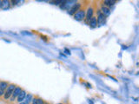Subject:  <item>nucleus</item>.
Masks as SVG:
<instances>
[{"mask_svg":"<svg viewBox=\"0 0 139 104\" xmlns=\"http://www.w3.org/2000/svg\"><path fill=\"white\" fill-rule=\"evenodd\" d=\"M44 104H50V103H48V102H44Z\"/></svg>","mask_w":139,"mask_h":104,"instance_id":"nucleus-21","label":"nucleus"},{"mask_svg":"<svg viewBox=\"0 0 139 104\" xmlns=\"http://www.w3.org/2000/svg\"><path fill=\"white\" fill-rule=\"evenodd\" d=\"M97 24H103L104 22H105V18H106V17H105L104 15L101 12L100 9L97 10Z\"/></svg>","mask_w":139,"mask_h":104,"instance_id":"nucleus-6","label":"nucleus"},{"mask_svg":"<svg viewBox=\"0 0 139 104\" xmlns=\"http://www.w3.org/2000/svg\"><path fill=\"white\" fill-rule=\"evenodd\" d=\"M4 90H1V89H0V98H2V97L4 96Z\"/></svg>","mask_w":139,"mask_h":104,"instance_id":"nucleus-17","label":"nucleus"},{"mask_svg":"<svg viewBox=\"0 0 139 104\" xmlns=\"http://www.w3.org/2000/svg\"><path fill=\"white\" fill-rule=\"evenodd\" d=\"M19 104H29V103H28L27 102H25V101H24V102H20V103H19Z\"/></svg>","mask_w":139,"mask_h":104,"instance_id":"nucleus-19","label":"nucleus"},{"mask_svg":"<svg viewBox=\"0 0 139 104\" xmlns=\"http://www.w3.org/2000/svg\"><path fill=\"white\" fill-rule=\"evenodd\" d=\"M1 4H2V1L0 0V9H1Z\"/></svg>","mask_w":139,"mask_h":104,"instance_id":"nucleus-20","label":"nucleus"},{"mask_svg":"<svg viewBox=\"0 0 139 104\" xmlns=\"http://www.w3.org/2000/svg\"><path fill=\"white\" fill-rule=\"evenodd\" d=\"M89 25L91 28H96L97 26V16H92V18L90 20V22L88 23Z\"/></svg>","mask_w":139,"mask_h":104,"instance_id":"nucleus-10","label":"nucleus"},{"mask_svg":"<svg viewBox=\"0 0 139 104\" xmlns=\"http://www.w3.org/2000/svg\"><path fill=\"white\" fill-rule=\"evenodd\" d=\"M44 102H44L42 98L37 96V104H44Z\"/></svg>","mask_w":139,"mask_h":104,"instance_id":"nucleus-13","label":"nucleus"},{"mask_svg":"<svg viewBox=\"0 0 139 104\" xmlns=\"http://www.w3.org/2000/svg\"><path fill=\"white\" fill-rule=\"evenodd\" d=\"M22 89H23L21 88V87H19V86H16V88L14 89V90H13V92H12V95H11V98L9 99L10 102H14V101L17 99V95H18L19 94H20V92L22 91Z\"/></svg>","mask_w":139,"mask_h":104,"instance_id":"nucleus-5","label":"nucleus"},{"mask_svg":"<svg viewBox=\"0 0 139 104\" xmlns=\"http://www.w3.org/2000/svg\"><path fill=\"white\" fill-rule=\"evenodd\" d=\"M81 8H82V4H81L80 2H77L76 4H74L73 5L70 7V9L68 10V13H69L70 15H72V16H73V15L75 14L77 11H79Z\"/></svg>","mask_w":139,"mask_h":104,"instance_id":"nucleus-4","label":"nucleus"},{"mask_svg":"<svg viewBox=\"0 0 139 104\" xmlns=\"http://www.w3.org/2000/svg\"><path fill=\"white\" fill-rule=\"evenodd\" d=\"M31 102H32V104H37V96L33 97Z\"/></svg>","mask_w":139,"mask_h":104,"instance_id":"nucleus-16","label":"nucleus"},{"mask_svg":"<svg viewBox=\"0 0 139 104\" xmlns=\"http://www.w3.org/2000/svg\"><path fill=\"white\" fill-rule=\"evenodd\" d=\"M103 3V5L106 6V7L110 8L111 7V6H113L114 4H116V1H110V0H105V1H104Z\"/></svg>","mask_w":139,"mask_h":104,"instance_id":"nucleus-12","label":"nucleus"},{"mask_svg":"<svg viewBox=\"0 0 139 104\" xmlns=\"http://www.w3.org/2000/svg\"><path fill=\"white\" fill-rule=\"evenodd\" d=\"M16 84L14 83H10L9 86L7 87V89H5V91H4V96H3V98H4V100H9L10 98H11V95H12V92L13 90H14V89L16 88Z\"/></svg>","mask_w":139,"mask_h":104,"instance_id":"nucleus-1","label":"nucleus"},{"mask_svg":"<svg viewBox=\"0 0 139 104\" xmlns=\"http://www.w3.org/2000/svg\"><path fill=\"white\" fill-rule=\"evenodd\" d=\"M85 14H86V8H81L79 11H77L73 15V16L77 21H83L85 19Z\"/></svg>","mask_w":139,"mask_h":104,"instance_id":"nucleus-2","label":"nucleus"},{"mask_svg":"<svg viewBox=\"0 0 139 104\" xmlns=\"http://www.w3.org/2000/svg\"><path fill=\"white\" fill-rule=\"evenodd\" d=\"M9 82H5V81H0V89L5 91V89H7V87L9 86Z\"/></svg>","mask_w":139,"mask_h":104,"instance_id":"nucleus-11","label":"nucleus"},{"mask_svg":"<svg viewBox=\"0 0 139 104\" xmlns=\"http://www.w3.org/2000/svg\"><path fill=\"white\" fill-rule=\"evenodd\" d=\"M11 7V1L9 0H3L2 1V4H1V9L2 10H8Z\"/></svg>","mask_w":139,"mask_h":104,"instance_id":"nucleus-9","label":"nucleus"},{"mask_svg":"<svg viewBox=\"0 0 139 104\" xmlns=\"http://www.w3.org/2000/svg\"><path fill=\"white\" fill-rule=\"evenodd\" d=\"M94 12H95V9L92 5L89 6L87 9H86V14H85V22L89 23L90 20L92 18V16H94Z\"/></svg>","mask_w":139,"mask_h":104,"instance_id":"nucleus-3","label":"nucleus"},{"mask_svg":"<svg viewBox=\"0 0 139 104\" xmlns=\"http://www.w3.org/2000/svg\"><path fill=\"white\" fill-rule=\"evenodd\" d=\"M64 50L66 51V53L67 54H70V50H69L68 49H64Z\"/></svg>","mask_w":139,"mask_h":104,"instance_id":"nucleus-18","label":"nucleus"},{"mask_svg":"<svg viewBox=\"0 0 139 104\" xmlns=\"http://www.w3.org/2000/svg\"><path fill=\"white\" fill-rule=\"evenodd\" d=\"M57 104H64V103H62V102H60V103H57Z\"/></svg>","mask_w":139,"mask_h":104,"instance_id":"nucleus-22","label":"nucleus"},{"mask_svg":"<svg viewBox=\"0 0 139 104\" xmlns=\"http://www.w3.org/2000/svg\"><path fill=\"white\" fill-rule=\"evenodd\" d=\"M100 11H101V12L104 15V16H105V17L110 16V8L106 7V6H104V5H102V6H101Z\"/></svg>","mask_w":139,"mask_h":104,"instance_id":"nucleus-8","label":"nucleus"},{"mask_svg":"<svg viewBox=\"0 0 139 104\" xmlns=\"http://www.w3.org/2000/svg\"><path fill=\"white\" fill-rule=\"evenodd\" d=\"M63 1L62 0H59V1H55V2H53V4H56V5H58V4H62Z\"/></svg>","mask_w":139,"mask_h":104,"instance_id":"nucleus-15","label":"nucleus"},{"mask_svg":"<svg viewBox=\"0 0 139 104\" xmlns=\"http://www.w3.org/2000/svg\"><path fill=\"white\" fill-rule=\"evenodd\" d=\"M26 95H27L26 91H25V90H24V89H22V91L20 92V94H19V95H17V102H18V103L24 102V100L25 99Z\"/></svg>","mask_w":139,"mask_h":104,"instance_id":"nucleus-7","label":"nucleus"},{"mask_svg":"<svg viewBox=\"0 0 139 104\" xmlns=\"http://www.w3.org/2000/svg\"><path fill=\"white\" fill-rule=\"evenodd\" d=\"M19 3H21V1H16V0H12V1H11V5H17V4H19Z\"/></svg>","mask_w":139,"mask_h":104,"instance_id":"nucleus-14","label":"nucleus"}]
</instances>
